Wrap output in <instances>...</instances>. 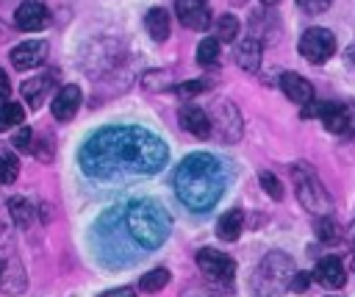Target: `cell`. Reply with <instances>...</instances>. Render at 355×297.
<instances>
[{
  "mask_svg": "<svg viewBox=\"0 0 355 297\" xmlns=\"http://www.w3.org/2000/svg\"><path fill=\"white\" fill-rule=\"evenodd\" d=\"M125 225L128 233L133 236L136 244H141L144 250H155L166 241L169 230H172V219L166 214V208L155 200H136L128 205L125 214Z\"/></svg>",
  "mask_w": 355,
  "mask_h": 297,
  "instance_id": "cell-3",
  "label": "cell"
},
{
  "mask_svg": "<svg viewBox=\"0 0 355 297\" xmlns=\"http://www.w3.org/2000/svg\"><path fill=\"white\" fill-rule=\"evenodd\" d=\"M316 236H319V241H324V244H333V241L341 239V233H338V222L333 219V214L319 217V222H316Z\"/></svg>",
  "mask_w": 355,
  "mask_h": 297,
  "instance_id": "cell-25",
  "label": "cell"
},
{
  "mask_svg": "<svg viewBox=\"0 0 355 297\" xmlns=\"http://www.w3.org/2000/svg\"><path fill=\"white\" fill-rule=\"evenodd\" d=\"M47 42L44 39H28L11 50V67L14 69H33L47 58Z\"/></svg>",
  "mask_w": 355,
  "mask_h": 297,
  "instance_id": "cell-9",
  "label": "cell"
},
{
  "mask_svg": "<svg viewBox=\"0 0 355 297\" xmlns=\"http://www.w3.org/2000/svg\"><path fill=\"white\" fill-rule=\"evenodd\" d=\"M216 61H219V39H216V36L200 39V44H197V64L214 67Z\"/></svg>",
  "mask_w": 355,
  "mask_h": 297,
  "instance_id": "cell-23",
  "label": "cell"
},
{
  "mask_svg": "<svg viewBox=\"0 0 355 297\" xmlns=\"http://www.w3.org/2000/svg\"><path fill=\"white\" fill-rule=\"evenodd\" d=\"M205 89H208L205 80H183V83L175 86V92H178L180 97H200Z\"/></svg>",
  "mask_w": 355,
  "mask_h": 297,
  "instance_id": "cell-30",
  "label": "cell"
},
{
  "mask_svg": "<svg viewBox=\"0 0 355 297\" xmlns=\"http://www.w3.org/2000/svg\"><path fill=\"white\" fill-rule=\"evenodd\" d=\"M17 175H19V158H17V153L11 147H0V183L8 186V183L17 180Z\"/></svg>",
  "mask_w": 355,
  "mask_h": 297,
  "instance_id": "cell-20",
  "label": "cell"
},
{
  "mask_svg": "<svg viewBox=\"0 0 355 297\" xmlns=\"http://www.w3.org/2000/svg\"><path fill=\"white\" fill-rule=\"evenodd\" d=\"M47 19H50L47 17V8L39 0H25L17 8V14H14V22H17L19 31H42L47 25Z\"/></svg>",
  "mask_w": 355,
  "mask_h": 297,
  "instance_id": "cell-13",
  "label": "cell"
},
{
  "mask_svg": "<svg viewBox=\"0 0 355 297\" xmlns=\"http://www.w3.org/2000/svg\"><path fill=\"white\" fill-rule=\"evenodd\" d=\"M14 150H19V153H33V130L28 128V125H19V130L14 133Z\"/></svg>",
  "mask_w": 355,
  "mask_h": 297,
  "instance_id": "cell-29",
  "label": "cell"
},
{
  "mask_svg": "<svg viewBox=\"0 0 355 297\" xmlns=\"http://www.w3.org/2000/svg\"><path fill=\"white\" fill-rule=\"evenodd\" d=\"M166 144L139 128V125H114L97 130L80 147V169L89 178H119V175H153L166 164Z\"/></svg>",
  "mask_w": 355,
  "mask_h": 297,
  "instance_id": "cell-1",
  "label": "cell"
},
{
  "mask_svg": "<svg viewBox=\"0 0 355 297\" xmlns=\"http://www.w3.org/2000/svg\"><path fill=\"white\" fill-rule=\"evenodd\" d=\"M11 100V80H8V75L0 69V103H8Z\"/></svg>",
  "mask_w": 355,
  "mask_h": 297,
  "instance_id": "cell-33",
  "label": "cell"
},
{
  "mask_svg": "<svg viewBox=\"0 0 355 297\" xmlns=\"http://www.w3.org/2000/svg\"><path fill=\"white\" fill-rule=\"evenodd\" d=\"M300 53L311 64H324L336 53V36L327 28H308L300 36Z\"/></svg>",
  "mask_w": 355,
  "mask_h": 297,
  "instance_id": "cell-5",
  "label": "cell"
},
{
  "mask_svg": "<svg viewBox=\"0 0 355 297\" xmlns=\"http://www.w3.org/2000/svg\"><path fill=\"white\" fill-rule=\"evenodd\" d=\"M313 278H316V280H319L324 289L336 291V289H341V286L347 283V269H344L341 258H336V255H327V258H322V261L316 264V272H313Z\"/></svg>",
  "mask_w": 355,
  "mask_h": 297,
  "instance_id": "cell-12",
  "label": "cell"
},
{
  "mask_svg": "<svg viewBox=\"0 0 355 297\" xmlns=\"http://www.w3.org/2000/svg\"><path fill=\"white\" fill-rule=\"evenodd\" d=\"M175 14H178L180 25H186L191 31H205L211 25V8L205 0H178Z\"/></svg>",
  "mask_w": 355,
  "mask_h": 297,
  "instance_id": "cell-8",
  "label": "cell"
},
{
  "mask_svg": "<svg viewBox=\"0 0 355 297\" xmlns=\"http://www.w3.org/2000/svg\"><path fill=\"white\" fill-rule=\"evenodd\" d=\"M208 117H211V130L216 128V133L225 142H239V136H241V117H239V111H236L233 103H227V117H222L219 103H214V108L208 111Z\"/></svg>",
  "mask_w": 355,
  "mask_h": 297,
  "instance_id": "cell-10",
  "label": "cell"
},
{
  "mask_svg": "<svg viewBox=\"0 0 355 297\" xmlns=\"http://www.w3.org/2000/svg\"><path fill=\"white\" fill-rule=\"evenodd\" d=\"M141 86L147 89V92H161V89H166L169 86V72L166 69H158V72H147L144 78H141Z\"/></svg>",
  "mask_w": 355,
  "mask_h": 297,
  "instance_id": "cell-28",
  "label": "cell"
},
{
  "mask_svg": "<svg viewBox=\"0 0 355 297\" xmlns=\"http://www.w3.org/2000/svg\"><path fill=\"white\" fill-rule=\"evenodd\" d=\"M0 275H3V264H0Z\"/></svg>",
  "mask_w": 355,
  "mask_h": 297,
  "instance_id": "cell-38",
  "label": "cell"
},
{
  "mask_svg": "<svg viewBox=\"0 0 355 297\" xmlns=\"http://www.w3.org/2000/svg\"><path fill=\"white\" fill-rule=\"evenodd\" d=\"M311 286V272H294L291 278H288V291H305Z\"/></svg>",
  "mask_w": 355,
  "mask_h": 297,
  "instance_id": "cell-31",
  "label": "cell"
},
{
  "mask_svg": "<svg viewBox=\"0 0 355 297\" xmlns=\"http://www.w3.org/2000/svg\"><path fill=\"white\" fill-rule=\"evenodd\" d=\"M349 241H352V247H355V222H352V228H349Z\"/></svg>",
  "mask_w": 355,
  "mask_h": 297,
  "instance_id": "cell-35",
  "label": "cell"
},
{
  "mask_svg": "<svg viewBox=\"0 0 355 297\" xmlns=\"http://www.w3.org/2000/svg\"><path fill=\"white\" fill-rule=\"evenodd\" d=\"M258 180H261V189H263L272 200H283V183L275 178V172H266V169H263V172L258 175Z\"/></svg>",
  "mask_w": 355,
  "mask_h": 297,
  "instance_id": "cell-27",
  "label": "cell"
},
{
  "mask_svg": "<svg viewBox=\"0 0 355 297\" xmlns=\"http://www.w3.org/2000/svg\"><path fill=\"white\" fill-rule=\"evenodd\" d=\"M239 31H241V25H239V19L233 14H222L216 19V39L219 42H233L239 36Z\"/></svg>",
  "mask_w": 355,
  "mask_h": 297,
  "instance_id": "cell-26",
  "label": "cell"
},
{
  "mask_svg": "<svg viewBox=\"0 0 355 297\" xmlns=\"http://www.w3.org/2000/svg\"><path fill=\"white\" fill-rule=\"evenodd\" d=\"M241 230H244V211H241V208L225 211V214L219 217V222H216V236H219L222 241H236V239L241 236Z\"/></svg>",
  "mask_w": 355,
  "mask_h": 297,
  "instance_id": "cell-18",
  "label": "cell"
},
{
  "mask_svg": "<svg viewBox=\"0 0 355 297\" xmlns=\"http://www.w3.org/2000/svg\"><path fill=\"white\" fill-rule=\"evenodd\" d=\"M319 119H322L324 130H330V133H338V136H349V133H355V108H352V105L322 103V108H319Z\"/></svg>",
  "mask_w": 355,
  "mask_h": 297,
  "instance_id": "cell-7",
  "label": "cell"
},
{
  "mask_svg": "<svg viewBox=\"0 0 355 297\" xmlns=\"http://www.w3.org/2000/svg\"><path fill=\"white\" fill-rule=\"evenodd\" d=\"M280 89H283V94L288 100H294L300 105H305V103L313 100V86L302 75H297V72H283L280 75Z\"/></svg>",
  "mask_w": 355,
  "mask_h": 297,
  "instance_id": "cell-16",
  "label": "cell"
},
{
  "mask_svg": "<svg viewBox=\"0 0 355 297\" xmlns=\"http://www.w3.org/2000/svg\"><path fill=\"white\" fill-rule=\"evenodd\" d=\"M180 125L183 130H189L194 139H208L211 136V117L205 108L200 105H186L180 111Z\"/></svg>",
  "mask_w": 355,
  "mask_h": 297,
  "instance_id": "cell-15",
  "label": "cell"
},
{
  "mask_svg": "<svg viewBox=\"0 0 355 297\" xmlns=\"http://www.w3.org/2000/svg\"><path fill=\"white\" fill-rule=\"evenodd\" d=\"M8 214H11V219L17 222V228H28L31 225V217H33V208H31V203L25 200V197H8Z\"/></svg>",
  "mask_w": 355,
  "mask_h": 297,
  "instance_id": "cell-21",
  "label": "cell"
},
{
  "mask_svg": "<svg viewBox=\"0 0 355 297\" xmlns=\"http://www.w3.org/2000/svg\"><path fill=\"white\" fill-rule=\"evenodd\" d=\"M166 283H169V269H164V266H155V269H150V272H147V275H141V280H139L141 291H147V294H155V291H161Z\"/></svg>",
  "mask_w": 355,
  "mask_h": 297,
  "instance_id": "cell-24",
  "label": "cell"
},
{
  "mask_svg": "<svg viewBox=\"0 0 355 297\" xmlns=\"http://www.w3.org/2000/svg\"><path fill=\"white\" fill-rule=\"evenodd\" d=\"M258 3H263V6H275L277 0H258Z\"/></svg>",
  "mask_w": 355,
  "mask_h": 297,
  "instance_id": "cell-36",
  "label": "cell"
},
{
  "mask_svg": "<svg viewBox=\"0 0 355 297\" xmlns=\"http://www.w3.org/2000/svg\"><path fill=\"white\" fill-rule=\"evenodd\" d=\"M80 89L75 86V83H67V86H61L58 92H55V97H53V105H50V111H53V117L58 119V122H69L75 114H78V108H80Z\"/></svg>",
  "mask_w": 355,
  "mask_h": 297,
  "instance_id": "cell-11",
  "label": "cell"
},
{
  "mask_svg": "<svg viewBox=\"0 0 355 297\" xmlns=\"http://www.w3.org/2000/svg\"><path fill=\"white\" fill-rule=\"evenodd\" d=\"M194 261H197L200 272H202L205 278L216 280V283H230L233 275H236L233 258H227L225 253H216V250H211V247H202V250L194 255Z\"/></svg>",
  "mask_w": 355,
  "mask_h": 297,
  "instance_id": "cell-6",
  "label": "cell"
},
{
  "mask_svg": "<svg viewBox=\"0 0 355 297\" xmlns=\"http://www.w3.org/2000/svg\"><path fill=\"white\" fill-rule=\"evenodd\" d=\"M291 183H294L297 200L305 211H311L316 217H324L333 211V197L311 164H305V161L291 164Z\"/></svg>",
  "mask_w": 355,
  "mask_h": 297,
  "instance_id": "cell-4",
  "label": "cell"
},
{
  "mask_svg": "<svg viewBox=\"0 0 355 297\" xmlns=\"http://www.w3.org/2000/svg\"><path fill=\"white\" fill-rule=\"evenodd\" d=\"M330 3H333V0H297V6H300L302 11H308V14H322V11L330 8Z\"/></svg>",
  "mask_w": 355,
  "mask_h": 297,
  "instance_id": "cell-32",
  "label": "cell"
},
{
  "mask_svg": "<svg viewBox=\"0 0 355 297\" xmlns=\"http://www.w3.org/2000/svg\"><path fill=\"white\" fill-rule=\"evenodd\" d=\"M352 269H355V253H352Z\"/></svg>",
  "mask_w": 355,
  "mask_h": 297,
  "instance_id": "cell-37",
  "label": "cell"
},
{
  "mask_svg": "<svg viewBox=\"0 0 355 297\" xmlns=\"http://www.w3.org/2000/svg\"><path fill=\"white\" fill-rule=\"evenodd\" d=\"M25 119V111L19 103H0V130H11V128H19Z\"/></svg>",
  "mask_w": 355,
  "mask_h": 297,
  "instance_id": "cell-22",
  "label": "cell"
},
{
  "mask_svg": "<svg viewBox=\"0 0 355 297\" xmlns=\"http://www.w3.org/2000/svg\"><path fill=\"white\" fill-rule=\"evenodd\" d=\"M175 192L191 211H208L225 194L227 172L211 153H191L175 169Z\"/></svg>",
  "mask_w": 355,
  "mask_h": 297,
  "instance_id": "cell-2",
  "label": "cell"
},
{
  "mask_svg": "<svg viewBox=\"0 0 355 297\" xmlns=\"http://www.w3.org/2000/svg\"><path fill=\"white\" fill-rule=\"evenodd\" d=\"M263 47H261V42L258 39H244V42H239L236 44V64L244 69V72H258V67H261V58H263V53H261Z\"/></svg>",
  "mask_w": 355,
  "mask_h": 297,
  "instance_id": "cell-17",
  "label": "cell"
},
{
  "mask_svg": "<svg viewBox=\"0 0 355 297\" xmlns=\"http://www.w3.org/2000/svg\"><path fill=\"white\" fill-rule=\"evenodd\" d=\"M144 28H147V33L155 39V42H166L169 39V31H172V25H169V11L166 8H150L147 11V17H144Z\"/></svg>",
  "mask_w": 355,
  "mask_h": 297,
  "instance_id": "cell-19",
  "label": "cell"
},
{
  "mask_svg": "<svg viewBox=\"0 0 355 297\" xmlns=\"http://www.w3.org/2000/svg\"><path fill=\"white\" fill-rule=\"evenodd\" d=\"M100 297H136V291L130 286H119V289H111V291H103Z\"/></svg>",
  "mask_w": 355,
  "mask_h": 297,
  "instance_id": "cell-34",
  "label": "cell"
},
{
  "mask_svg": "<svg viewBox=\"0 0 355 297\" xmlns=\"http://www.w3.org/2000/svg\"><path fill=\"white\" fill-rule=\"evenodd\" d=\"M55 69H50V72H42V75H33L31 80H25L22 83V97H25V103L31 105V108H39L42 105V100H44V94L53 89V83H55Z\"/></svg>",
  "mask_w": 355,
  "mask_h": 297,
  "instance_id": "cell-14",
  "label": "cell"
}]
</instances>
